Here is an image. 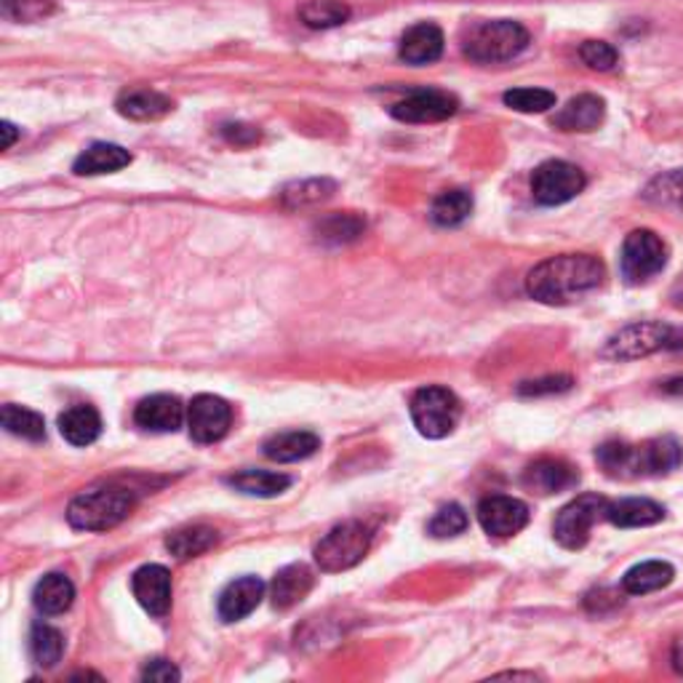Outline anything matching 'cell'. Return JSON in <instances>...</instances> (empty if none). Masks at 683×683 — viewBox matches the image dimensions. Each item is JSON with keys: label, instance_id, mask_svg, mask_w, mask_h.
<instances>
[{"label": "cell", "instance_id": "cell-26", "mask_svg": "<svg viewBox=\"0 0 683 683\" xmlns=\"http://www.w3.org/2000/svg\"><path fill=\"white\" fill-rule=\"evenodd\" d=\"M217 542H219L217 529H211V526H204V524H195V526H185V529L174 531V535L166 539V548L174 558L187 561V558L204 556V552L211 550Z\"/></svg>", "mask_w": 683, "mask_h": 683}, {"label": "cell", "instance_id": "cell-33", "mask_svg": "<svg viewBox=\"0 0 683 683\" xmlns=\"http://www.w3.org/2000/svg\"><path fill=\"white\" fill-rule=\"evenodd\" d=\"M30 652L32 660L41 668H54L64 654V639L56 628L38 622L30 633Z\"/></svg>", "mask_w": 683, "mask_h": 683}, {"label": "cell", "instance_id": "cell-23", "mask_svg": "<svg viewBox=\"0 0 683 683\" xmlns=\"http://www.w3.org/2000/svg\"><path fill=\"white\" fill-rule=\"evenodd\" d=\"M60 433L73 446H91L102 435V416L94 406L77 403L60 416Z\"/></svg>", "mask_w": 683, "mask_h": 683}, {"label": "cell", "instance_id": "cell-37", "mask_svg": "<svg viewBox=\"0 0 683 683\" xmlns=\"http://www.w3.org/2000/svg\"><path fill=\"white\" fill-rule=\"evenodd\" d=\"M505 104L516 113H545L556 107V94L545 89H513L505 94Z\"/></svg>", "mask_w": 683, "mask_h": 683}, {"label": "cell", "instance_id": "cell-24", "mask_svg": "<svg viewBox=\"0 0 683 683\" xmlns=\"http://www.w3.org/2000/svg\"><path fill=\"white\" fill-rule=\"evenodd\" d=\"M32 601H35L38 611L45 617L64 614L75 601V584L64 575H45L43 580L35 584Z\"/></svg>", "mask_w": 683, "mask_h": 683}, {"label": "cell", "instance_id": "cell-20", "mask_svg": "<svg viewBox=\"0 0 683 683\" xmlns=\"http://www.w3.org/2000/svg\"><path fill=\"white\" fill-rule=\"evenodd\" d=\"M132 164V153L121 145H110V142H96L77 155L73 172L81 177H96V174H113Z\"/></svg>", "mask_w": 683, "mask_h": 683}, {"label": "cell", "instance_id": "cell-2", "mask_svg": "<svg viewBox=\"0 0 683 683\" xmlns=\"http://www.w3.org/2000/svg\"><path fill=\"white\" fill-rule=\"evenodd\" d=\"M136 494L126 486L104 484L77 494L68 507V520L81 531H107L132 516Z\"/></svg>", "mask_w": 683, "mask_h": 683}, {"label": "cell", "instance_id": "cell-7", "mask_svg": "<svg viewBox=\"0 0 683 683\" xmlns=\"http://www.w3.org/2000/svg\"><path fill=\"white\" fill-rule=\"evenodd\" d=\"M607 507L609 503L598 494H582V497L571 499L552 524V535H556L558 545H563L566 550L584 548L593 526L601 518H607Z\"/></svg>", "mask_w": 683, "mask_h": 683}, {"label": "cell", "instance_id": "cell-27", "mask_svg": "<svg viewBox=\"0 0 683 683\" xmlns=\"http://www.w3.org/2000/svg\"><path fill=\"white\" fill-rule=\"evenodd\" d=\"M318 448H321V438H318L315 433L294 431L272 435L268 444H265V454L276 462H299L312 457Z\"/></svg>", "mask_w": 683, "mask_h": 683}, {"label": "cell", "instance_id": "cell-9", "mask_svg": "<svg viewBox=\"0 0 683 683\" xmlns=\"http://www.w3.org/2000/svg\"><path fill=\"white\" fill-rule=\"evenodd\" d=\"M584 190V174L569 161H545L531 174V193L535 200L542 206H561L569 204Z\"/></svg>", "mask_w": 683, "mask_h": 683}, {"label": "cell", "instance_id": "cell-5", "mask_svg": "<svg viewBox=\"0 0 683 683\" xmlns=\"http://www.w3.org/2000/svg\"><path fill=\"white\" fill-rule=\"evenodd\" d=\"M462 416V403L452 390L431 385L416 390L412 399V420L414 427L425 438H446L454 433Z\"/></svg>", "mask_w": 683, "mask_h": 683}, {"label": "cell", "instance_id": "cell-47", "mask_svg": "<svg viewBox=\"0 0 683 683\" xmlns=\"http://www.w3.org/2000/svg\"><path fill=\"white\" fill-rule=\"evenodd\" d=\"M670 299H673L675 308H683V276L679 278V281H675L673 291H670Z\"/></svg>", "mask_w": 683, "mask_h": 683}, {"label": "cell", "instance_id": "cell-38", "mask_svg": "<svg viewBox=\"0 0 683 683\" xmlns=\"http://www.w3.org/2000/svg\"><path fill=\"white\" fill-rule=\"evenodd\" d=\"M331 193H334V182L310 179V182H299V185L286 187L283 200H286V206H291V208L312 206V204H321V200H327Z\"/></svg>", "mask_w": 683, "mask_h": 683}, {"label": "cell", "instance_id": "cell-18", "mask_svg": "<svg viewBox=\"0 0 683 683\" xmlns=\"http://www.w3.org/2000/svg\"><path fill=\"white\" fill-rule=\"evenodd\" d=\"M312 584H315V577H312V571L308 569V566L304 563L286 566V569L278 571L276 580H272V588H270L272 607L281 611L297 607L299 601L308 598Z\"/></svg>", "mask_w": 683, "mask_h": 683}, {"label": "cell", "instance_id": "cell-10", "mask_svg": "<svg viewBox=\"0 0 683 683\" xmlns=\"http://www.w3.org/2000/svg\"><path fill=\"white\" fill-rule=\"evenodd\" d=\"M232 425L230 403L217 395H198L187 408V427L193 441L198 444H217L223 441Z\"/></svg>", "mask_w": 683, "mask_h": 683}, {"label": "cell", "instance_id": "cell-48", "mask_svg": "<svg viewBox=\"0 0 683 683\" xmlns=\"http://www.w3.org/2000/svg\"><path fill=\"white\" fill-rule=\"evenodd\" d=\"M670 393H683V380H679V382H670Z\"/></svg>", "mask_w": 683, "mask_h": 683}, {"label": "cell", "instance_id": "cell-35", "mask_svg": "<svg viewBox=\"0 0 683 683\" xmlns=\"http://www.w3.org/2000/svg\"><path fill=\"white\" fill-rule=\"evenodd\" d=\"M363 230H366V223H363L358 214H331V217L323 219V223H318L315 232L318 240H323V244H350V240H355L358 236H363Z\"/></svg>", "mask_w": 683, "mask_h": 683}, {"label": "cell", "instance_id": "cell-21", "mask_svg": "<svg viewBox=\"0 0 683 683\" xmlns=\"http://www.w3.org/2000/svg\"><path fill=\"white\" fill-rule=\"evenodd\" d=\"M118 113L123 118H132V121H158L164 118L174 110V102L168 100L166 94H161V91L153 89H132V91H123L118 104Z\"/></svg>", "mask_w": 683, "mask_h": 683}, {"label": "cell", "instance_id": "cell-15", "mask_svg": "<svg viewBox=\"0 0 683 683\" xmlns=\"http://www.w3.org/2000/svg\"><path fill=\"white\" fill-rule=\"evenodd\" d=\"M607 118V104L596 94L575 96L566 107H561L552 118V126L561 132H596Z\"/></svg>", "mask_w": 683, "mask_h": 683}, {"label": "cell", "instance_id": "cell-14", "mask_svg": "<svg viewBox=\"0 0 683 683\" xmlns=\"http://www.w3.org/2000/svg\"><path fill=\"white\" fill-rule=\"evenodd\" d=\"M185 420V406L177 395H149V399L139 401L134 412V422L142 431L149 433H177Z\"/></svg>", "mask_w": 683, "mask_h": 683}, {"label": "cell", "instance_id": "cell-43", "mask_svg": "<svg viewBox=\"0 0 683 683\" xmlns=\"http://www.w3.org/2000/svg\"><path fill=\"white\" fill-rule=\"evenodd\" d=\"M142 679L168 683V681H179L182 675H179V670L174 668L168 660H153V662H147L145 670H142Z\"/></svg>", "mask_w": 683, "mask_h": 683}, {"label": "cell", "instance_id": "cell-42", "mask_svg": "<svg viewBox=\"0 0 683 683\" xmlns=\"http://www.w3.org/2000/svg\"><path fill=\"white\" fill-rule=\"evenodd\" d=\"M571 387L569 376H548V380H539V382H526L524 387H520V393L524 395H542V393H563V390Z\"/></svg>", "mask_w": 683, "mask_h": 683}, {"label": "cell", "instance_id": "cell-6", "mask_svg": "<svg viewBox=\"0 0 683 683\" xmlns=\"http://www.w3.org/2000/svg\"><path fill=\"white\" fill-rule=\"evenodd\" d=\"M675 342V331L668 323L656 321H643V323H630L617 331L614 337L603 348V358L607 361H639L656 353V350L670 348Z\"/></svg>", "mask_w": 683, "mask_h": 683}, {"label": "cell", "instance_id": "cell-46", "mask_svg": "<svg viewBox=\"0 0 683 683\" xmlns=\"http://www.w3.org/2000/svg\"><path fill=\"white\" fill-rule=\"evenodd\" d=\"M670 660H673V668L683 675V635H679V639H675L673 652H670Z\"/></svg>", "mask_w": 683, "mask_h": 683}, {"label": "cell", "instance_id": "cell-16", "mask_svg": "<svg viewBox=\"0 0 683 683\" xmlns=\"http://www.w3.org/2000/svg\"><path fill=\"white\" fill-rule=\"evenodd\" d=\"M265 582L259 577H244V580L230 582L219 596V617L225 622H238L249 617L253 609L262 603Z\"/></svg>", "mask_w": 683, "mask_h": 683}, {"label": "cell", "instance_id": "cell-12", "mask_svg": "<svg viewBox=\"0 0 683 683\" xmlns=\"http://www.w3.org/2000/svg\"><path fill=\"white\" fill-rule=\"evenodd\" d=\"M132 590L134 598L139 601V607L153 617H166L172 609V571L166 566L149 563L134 571L132 577Z\"/></svg>", "mask_w": 683, "mask_h": 683}, {"label": "cell", "instance_id": "cell-29", "mask_svg": "<svg viewBox=\"0 0 683 683\" xmlns=\"http://www.w3.org/2000/svg\"><path fill=\"white\" fill-rule=\"evenodd\" d=\"M227 484L240 494H249V497H278L291 486V478L283 473H270V470H244L236 476L227 478Z\"/></svg>", "mask_w": 683, "mask_h": 683}, {"label": "cell", "instance_id": "cell-19", "mask_svg": "<svg viewBox=\"0 0 683 683\" xmlns=\"http://www.w3.org/2000/svg\"><path fill=\"white\" fill-rule=\"evenodd\" d=\"M580 480L577 470L563 459H539L526 470L524 486L537 494H558L571 489Z\"/></svg>", "mask_w": 683, "mask_h": 683}, {"label": "cell", "instance_id": "cell-36", "mask_svg": "<svg viewBox=\"0 0 683 683\" xmlns=\"http://www.w3.org/2000/svg\"><path fill=\"white\" fill-rule=\"evenodd\" d=\"M643 198L654 206H683V168L660 174L643 190Z\"/></svg>", "mask_w": 683, "mask_h": 683}, {"label": "cell", "instance_id": "cell-25", "mask_svg": "<svg viewBox=\"0 0 683 683\" xmlns=\"http://www.w3.org/2000/svg\"><path fill=\"white\" fill-rule=\"evenodd\" d=\"M675 571L673 566L665 561H643L622 577V590L628 596H646L656 593V590L668 588L673 582Z\"/></svg>", "mask_w": 683, "mask_h": 683}, {"label": "cell", "instance_id": "cell-44", "mask_svg": "<svg viewBox=\"0 0 683 683\" xmlns=\"http://www.w3.org/2000/svg\"><path fill=\"white\" fill-rule=\"evenodd\" d=\"M223 134L227 136V142H232V145H251L253 139H259L257 128L244 126V123H236V126H225Z\"/></svg>", "mask_w": 683, "mask_h": 683}, {"label": "cell", "instance_id": "cell-30", "mask_svg": "<svg viewBox=\"0 0 683 683\" xmlns=\"http://www.w3.org/2000/svg\"><path fill=\"white\" fill-rule=\"evenodd\" d=\"M598 462L611 478H639V446L611 441L598 448Z\"/></svg>", "mask_w": 683, "mask_h": 683}, {"label": "cell", "instance_id": "cell-3", "mask_svg": "<svg viewBox=\"0 0 683 683\" xmlns=\"http://www.w3.org/2000/svg\"><path fill=\"white\" fill-rule=\"evenodd\" d=\"M526 45H529V32L524 24L513 22V19H494V22H484L473 30L465 51L473 62L497 64L516 60Z\"/></svg>", "mask_w": 683, "mask_h": 683}, {"label": "cell", "instance_id": "cell-28", "mask_svg": "<svg viewBox=\"0 0 683 683\" xmlns=\"http://www.w3.org/2000/svg\"><path fill=\"white\" fill-rule=\"evenodd\" d=\"M681 462V448L673 438H654L639 446L641 476H665Z\"/></svg>", "mask_w": 683, "mask_h": 683}, {"label": "cell", "instance_id": "cell-34", "mask_svg": "<svg viewBox=\"0 0 683 683\" xmlns=\"http://www.w3.org/2000/svg\"><path fill=\"white\" fill-rule=\"evenodd\" d=\"M0 422L11 435H19L24 441H43L45 438V422L38 412L30 408L14 406V403H6L3 412H0Z\"/></svg>", "mask_w": 683, "mask_h": 683}, {"label": "cell", "instance_id": "cell-4", "mask_svg": "<svg viewBox=\"0 0 683 683\" xmlns=\"http://www.w3.org/2000/svg\"><path fill=\"white\" fill-rule=\"evenodd\" d=\"M369 548H372V529L358 524V520H348V524L334 526V529L318 542L315 563L321 566V571H327V575L348 571L366 558Z\"/></svg>", "mask_w": 683, "mask_h": 683}, {"label": "cell", "instance_id": "cell-13", "mask_svg": "<svg viewBox=\"0 0 683 683\" xmlns=\"http://www.w3.org/2000/svg\"><path fill=\"white\" fill-rule=\"evenodd\" d=\"M457 96L446 91H414L412 96L393 104V118L403 123H438L457 113Z\"/></svg>", "mask_w": 683, "mask_h": 683}, {"label": "cell", "instance_id": "cell-1", "mask_svg": "<svg viewBox=\"0 0 683 683\" xmlns=\"http://www.w3.org/2000/svg\"><path fill=\"white\" fill-rule=\"evenodd\" d=\"M607 278L601 259L590 253H561L539 262L526 278V291L542 304H571L588 297Z\"/></svg>", "mask_w": 683, "mask_h": 683}, {"label": "cell", "instance_id": "cell-32", "mask_svg": "<svg viewBox=\"0 0 683 683\" xmlns=\"http://www.w3.org/2000/svg\"><path fill=\"white\" fill-rule=\"evenodd\" d=\"M299 19L312 30H329L348 22L350 9L342 0H308L299 6Z\"/></svg>", "mask_w": 683, "mask_h": 683}, {"label": "cell", "instance_id": "cell-22", "mask_svg": "<svg viewBox=\"0 0 683 683\" xmlns=\"http://www.w3.org/2000/svg\"><path fill=\"white\" fill-rule=\"evenodd\" d=\"M665 518V507L654 499L630 497L620 503H609L607 520H611L620 529H639V526H654Z\"/></svg>", "mask_w": 683, "mask_h": 683}, {"label": "cell", "instance_id": "cell-41", "mask_svg": "<svg viewBox=\"0 0 683 683\" xmlns=\"http://www.w3.org/2000/svg\"><path fill=\"white\" fill-rule=\"evenodd\" d=\"M0 6H3L6 17L19 19V22H35V19L54 11L51 0H0Z\"/></svg>", "mask_w": 683, "mask_h": 683}, {"label": "cell", "instance_id": "cell-45", "mask_svg": "<svg viewBox=\"0 0 683 683\" xmlns=\"http://www.w3.org/2000/svg\"><path fill=\"white\" fill-rule=\"evenodd\" d=\"M0 134H3V142H0V147H3V149H11V145H14L17 136H19L14 123H9V121L0 123Z\"/></svg>", "mask_w": 683, "mask_h": 683}, {"label": "cell", "instance_id": "cell-40", "mask_svg": "<svg viewBox=\"0 0 683 683\" xmlns=\"http://www.w3.org/2000/svg\"><path fill=\"white\" fill-rule=\"evenodd\" d=\"M580 56L588 68L598 70V73H609V70H614L617 60H620L614 45L607 41H584L580 49Z\"/></svg>", "mask_w": 683, "mask_h": 683}, {"label": "cell", "instance_id": "cell-11", "mask_svg": "<svg viewBox=\"0 0 683 683\" xmlns=\"http://www.w3.org/2000/svg\"><path fill=\"white\" fill-rule=\"evenodd\" d=\"M478 520L489 537H516L520 529L529 524V507L516 497H505V494H494V497L480 499Z\"/></svg>", "mask_w": 683, "mask_h": 683}, {"label": "cell", "instance_id": "cell-39", "mask_svg": "<svg viewBox=\"0 0 683 683\" xmlns=\"http://www.w3.org/2000/svg\"><path fill=\"white\" fill-rule=\"evenodd\" d=\"M467 529V513L462 510L459 505H446L435 513V518L431 520V535L438 539L457 537Z\"/></svg>", "mask_w": 683, "mask_h": 683}, {"label": "cell", "instance_id": "cell-17", "mask_svg": "<svg viewBox=\"0 0 683 683\" xmlns=\"http://www.w3.org/2000/svg\"><path fill=\"white\" fill-rule=\"evenodd\" d=\"M444 54V32L438 24L420 22L406 30L401 41V60L408 64H431L438 62Z\"/></svg>", "mask_w": 683, "mask_h": 683}, {"label": "cell", "instance_id": "cell-31", "mask_svg": "<svg viewBox=\"0 0 683 683\" xmlns=\"http://www.w3.org/2000/svg\"><path fill=\"white\" fill-rule=\"evenodd\" d=\"M473 195L467 190H446L433 200L431 219L438 227H457L470 217Z\"/></svg>", "mask_w": 683, "mask_h": 683}, {"label": "cell", "instance_id": "cell-8", "mask_svg": "<svg viewBox=\"0 0 683 683\" xmlns=\"http://www.w3.org/2000/svg\"><path fill=\"white\" fill-rule=\"evenodd\" d=\"M622 276L628 283H646L668 265V246L652 230H633L622 244Z\"/></svg>", "mask_w": 683, "mask_h": 683}]
</instances>
